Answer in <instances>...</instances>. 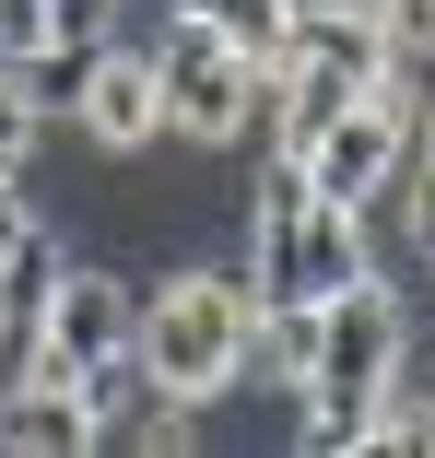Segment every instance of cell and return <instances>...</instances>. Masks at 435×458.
I'll list each match as a JSON object with an SVG mask.
<instances>
[{
  "label": "cell",
  "mask_w": 435,
  "mask_h": 458,
  "mask_svg": "<svg viewBox=\"0 0 435 458\" xmlns=\"http://www.w3.org/2000/svg\"><path fill=\"white\" fill-rule=\"evenodd\" d=\"M259 306L247 283H224V270H165V283H141V377H153V400H189V411H212L235 377H259Z\"/></svg>",
  "instance_id": "cell-1"
},
{
  "label": "cell",
  "mask_w": 435,
  "mask_h": 458,
  "mask_svg": "<svg viewBox=\"0 0 435 458\" xmlns=\"http://www.w3.org/2000/svg\"><path fill=\"white\" fill-rule=\"evenodd\" d=\"M153 59H165V130H177V141L224 153V141H247V130H271V59H247V47L212 36L200 13H177V36H165Z\"/></svg>",
  "instance_id": "cell-2"
},
{
  "label": "cell",
  "mask_w": 435,
  "mask_h": 458,
  "mask_svg": "<svg viewBox=\"0 0 435 458\" xmlns=\"http://www.w3.org/2000/svg\"><path fill=\"white\" fill-rule=\"evenodd\" d=\"M400 364H412V318H400V294H388V270H365V283H341V294L318 306V364H306L318 400L377 411Z\"/></svg>",
  "instance_id": "cell-3"
},
{
  "label": "cell",
  "mask_w": 435,
  "mask_h": 458,
  "mask_svg": "<svg viewBox=\"0 0 435 458\" xmlns=\"http://www.w3.org/2000/svg\"><path fill=\"white\" fill-rule=\"evenodd\" d=\"M412 118H423V95H400V82H377V95H354L318 141H306V176H318V200H341V212H377L400 176H412Z\"/></svg>",
  "instance_id": "cell-4"
},
{
  "label": "cell",
  "mask_w": 435,
  "mask_h": 458,
  "mask_svg": "<svg viewBox=\"0 0 435 458\" xmlns=\"http://www.w3.org/2000/svg\"><path fill=\"white\" fill-rule=\"evenodd\" d=\"M36 329H47V388H82L95 364H118V352L141 341V283H118V270H95V259H71Z\"/></svg>",
  "instance_id": "cell-5"
},
{
  "label": "cell",
  "mask_w": 435,
  "mask_h": 458,
  "mask_svg": "<svg viewBox=\"0 0 435 458\" xmlns=\"http://www.w3.org/2000/svg\"><path fill=\"white\" fill-rule=\"evenodd\" d=\"M71 130L95 141V153L165 141V59L130 47V36H107V47H95V82H82V106H71Z\"/></svg>",
  "instance_id": "cell-6"
},
{
  "label": "cell",
  "mask_w": 435,
  "mask_h": 458,
  "mask_svg": "<svg viewBox=\"0 0 435 458\" xmlns=\"http://www.w3.org/2000/svg\"><path fill=\"white\" fill-rule=\"evenodd\" d=\"M0 446H24V458H82V446H107L95 435V411H82V388H13L0 400Z\"/></svg>",
  "instance_id": "cell-7"
},
{
  "label": "cell",
  "mask_w": 435,
  "mask_h": 458,
  "mask_svg": "<svg viewBox=\"0 0 435 458\" xmlns=\"http://www.w3.org/2000/svg\"><path fill=\"white\" fill-rule=\"evenodd\" d=\"M59 270H71V247L47 235V212L0 247V318H47V294H59Z\"/></svg>",
  "instance_id": "cell-8"
},
{
  "label": "cell",
  "mask_w": 435,
  "mask_h": 458,
  "mask_svg": "<svg viewBox=\"0 0 435 458\" xmlns=\"http://www.w3.org/2000/svg\"><path fill=\"white\" fill-rule=\"evenodd\" d=\"M0 71L36 95V118H71L82 82H95V47H59V36H47V47H24V59H0Z\"/></svg>",
  "instance_id": "cell-9"
},
{
  "label": "cell",
  "mask_w": 435,
  "mask_h": 458,
  "mask_svg": "<svg viewBox=\"0 0 435 458\" xmlns=\"http://www.w3.org/2000/svg\"><path fill=\"white\" fill-rule=\"evenodd\" d=\"M177 13H200V24L235 36L247 59H283V47H294V0H177Z\"/></svg>",
  "instance_id": "cell-10"
},
{
  "label": "cell",
  "mask_w": 435,
  "mask_h": 458,
  "mask_svg": "<svg viewBox=\"0 0 435 458\" xmlns=\"http://www.w3.org/2000/svg\"><path fill=\"white\" fill-rule=\"evenodd\" d=\"M36 13H47L59 47H107V36H118V0H36Z\"/></svg>",
  "instance_id": "cell-11"
},
{
  "label": "cell",
  "mask_w": 435,
  "mask_h": 458,
  "mask_svg": "<svg viewBox=\"0 0 435 458\" xmlns=\"http://www.w3.org/2000/svg\"><path fill=\"white\" fill-rule=\"evenodd\" d=\"M36 130H47V118H36V95H24L13 71H0V176H24V153H36Z\"/></svg>",
  "instance_id": "cell-12"
},
{
  "label": "cell",
  "mask_w": 435,
  "mask_h": 458,
  "mask_svg": "<svg viewBox=\"0 0 435 458\" xmlns=\"http://www.w3.org/2000/svg\"><path fill=\"white\" fill-rule=\"evenodd\" d=\"M400 235L435 259V165H412V189H400Z\"/></svg>",
  "instance_id": "cell-13"
},
{
  "label": "cell",
  "mask_w": 435,
  "mask_h": 458,
  "mask_svg": "<svg viewBox=\"0 0 435 458\" xmlns=\"http://www.w3.org/2000/svg\"><path fill=\"white\" fill-rule=\"evenodd\" d=\"M412 165H435V95H423V118H412Z\"/></svg>",
  "instance_id": "cell-14"
}]
</instances>
